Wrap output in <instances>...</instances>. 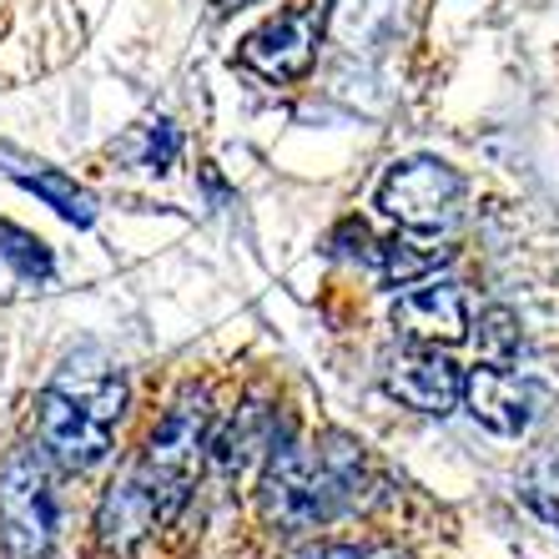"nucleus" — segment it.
Masks as SVG:
<instances>
[{
	"label": "nucleus",
	"mask_w": 559,
	"mask_h": 559,
	"mask_svg": "<svg viewBox=\"0 0 559 559\" xmlns=\"http://www.w3.org/2000/svg\"><path fill=\"white\" fill-rule=\"evenodd\" d=\"M328 443L333 449H318V443H302V439H277L267 449L262 484H258L267 524H277L287 534H302V530H318V524H333L358 499L364 454L348 439H328Z\"/></svg>",
	"instance_id": "1"
},
{
	"label": "nucleus",
	"mask_w": 559,
	"mask_h": 559,
	"mask_svg": "<svg viewBox=\"0 0 559 559\" xmlns=\"http://www.w3.org/2000/svg\"><path fill=\"white\" fill-rule=\"evenodd\" d=\"M121 408H127V378L102 368H66L36 399V433L46 459L61 468H92L111 454Z\"/></svg>",
	"instance_id": "2"
},
{
	"label": "nucleus",
	"mask_w": 559,
	"mask_h": 559,
	"mask_svg": "<svg viewBox=\"0 0 559 559\" xmlns=\"http://www.w3.org/2000/svg\"><path fill=\"white\" fill-rule=\"evenodd\" d=\"M61 534V495L46 449H21L0 464V545L11 559H46Z\"/></svg>",
	"instance_id": "3"
},
{
	"label": "nucleus",
	"mask_w": 559,
	"mask_h": 559,
	"mask_svg": "<svg viewBox=\"0 0 559 559\" xmlns=\"http://www.w3.org/2000/svg\"><path fill=\"white\" fill-rule=\"evenodd\" d=\"M212 449V408H207V389H187L177 404L162 414V424L152 429L142 459H136V474L156 489V499L167 504V514L187 504V489H192L197 468Z\"/></svg>",
	"instance_id": "4"
},
{
	"label": "nucleus",
	"mask_w": 559,
	"mask_h": 559,
	"mask_svg": "<svg viewBox=\"0 0 559 559\" xmlns=\"http://www.w3.org/2000/svg\"><path fill=\"white\" fill-rule=\"evenodd\" d=\"M459 197H464V177L439 156H408L399 167H389L383 187H378V207L389 212L408 233H433L454 217Z\"/></svg>",
	"instance_id": "5"
},
{
	"label": "nucleus",
	"mask_w": 559,
	"mask_h": 559,
	"mask_svg": "<svg viewBox=\"0 0 559 559\" xmlns=\"http://www.w3.org/2000/svg\"><path fill=\"white\" fill-rule=\"evenodd\" d=\"M323 0H298L277 11L273 21H262L242 46H237V61L258 71L262 81H302L312 71V56H318V40H323Z\"/></svg>",
	"instance_id": "6"
},
{
	"label": "nucleus",
	"mask_w": 559,
	"mask_h": 559,
	"mask_svg": "<svg viewBox=\"0 0 559 559\" xmlns=\"http://www.w3.org/2000/svg\"><path fill=\"white\" fill-rule=\"evenodd\" d=\"M383 389H389L399 404L418 408V414L443 418V414H454L459 399H464V373H459L439 348H408V353H399V358H389Z\"/></svg>",
	"instance_id": "7"
},
{
	"label": "nucleus",
	"mask_w": 559,
	"mask_h": 559,
	"mask_svg": "<svg viewBox=\"0 0 559 559\" xmlns=\"http://www.w3.org/2000/svg\"><path fill=\"white\" fill-rule=\"evenodd\" d=\"M389 323L399 328V338L418 343V348L464 343L468 338V302L454 283H424V287H408V293L393 298Z\"/></svg>",
	"instance_id": "8"
},
{
	"label": "nucleus",
	"mask_w": 559,
	"mask_h": 559,
	"mask_svg": "<svg viewBox=\"0 0 559 559\" xmlns=\"http://www.w3.org/2000/svg\"><path fill=\"white\" fill-rule=\"evenodd\" d=\"M464 404L484 429L504 433V439H520L534 424V414H539V389H534L530 378L509 373V368L484 364L464 378Z\"/></svg>",
	"instance_id": "9"
},
{
	"label": "nucleus",
	"mask_w": 559,
	"mask_h": 559,
	"mask_svg": "<svg viewBox=\"0 0 559 559\" xmlns=\"http://www.w3.org/2000/svg\"><path fill=\"white\" fill-rule=\"evenodd\" d=\"M167 504L156 499V489L136 474V468H127L111 489H106L102 509H96V534H102L106 549H117V555H127L131 545H142L146 534L156 530V524H167Z\"/></svg>",
	"instance_id": "10"
},
{
	"label": "nucleus",
	"mask_w": 559,
	"mask_h": 559,
	"mask_svg": "<svg viewBox=\"0 0 559 559\" xmlns=\"http://www.w3.org/2000/svg\"><path fill=\"white\" fill-rule=\"evenodd\" d=\"M21 182H26L31 192L40 197V202H51V207L61 212L66 222H76V227H92L96 202L81 192L71 177H61V171H21Z\"/></svg>",
	"instance_id": "11"
},
{
	"label": "nucleus",
	"mask_w": 559,
	"mask_h": 559,
	"mask_svg": "<svg viewBox=\"0 0 559 559\" xmlns=\"http://www.w3.org/2000/svg\"><path fill=\"white\" fill-rule=\"evenodd\" d=\"M479 358L484 364H495V368H509V364H520V353H524V333H520V318L509 308H489L479 318Z\"/></svg>",
	"instance_id": "12"
},
{
	"label": "nucleus",
	"mask_w": 559,
	"mask_h": 559,
	"mask_svg": "<svg viewBox=\"0 0 559 559\" xmlns=\"http://www.w3.org/2000/svg\"><path fill=\"white\" fill-rule=\"evenodd\" d=\"M449 258V248H429V242H408V237H393L383 242V277L389 283H418V277H429L439 262Z\"/></svg>",
	"instance_id": "13"
},
{
	"label": "nucleus",
	"mask_w": 559,
	"mask_h": 559,
	"mask_svg": "<svg viewBox=\"0 0 559 559\" xmlns=\"http://www.w3.org/2000/svg\"><path fill=\"white\" fill-rule=\"evenodd\" d=\"M0 242H5V258L21 267L26 277H46L51 273V252H46V242L40 237H31V233H21V227H11V222H0Z\"/></svg>",
	"instance_id": "14"
},
{
	"label": "nucleus",
	"mask_w": 559,
	"mask_h": 559,
	"mask_svg": "<svg viewBox=\"0 0 559 559\" xmlns=\"http://www.w3.org/2000/svg\"><path fill=\"white\" fill-rule=\"evenodd\" d=\"M293 559H404L399 549H378V545H312Z\"/></svg>",
	"instance_id": "15"
},
{
	"label": "nucleus",
	"mask_w": 559,
	"mask_h": 559,
	"mask_svg": "<svg viewBox=\"0 0 559 559\" xmlns=\"http://www.w3.org/2000/svg\"><path fill=\"white\" fill-rule=\"evenodd\" d=\"M171 156H177V131H171L167 121H156L152 136H146V162H152V167L162 171V167L171 162Z\"/></svg>",
	"instance_id": "16"
},
{
	"label": "nucleus",
	"mask_w": 559,
	"mask_h": 559,
	"mask_svg": "<svg viewBox=\"0 0 559 559\" xmlns=\"http://www.w3.org/2000/svg\"><path fill=\"white\" fill-rule=\"evenodd\" d=\"M217 11H242V5H258V0H212Z\"/></svg>",
	"instance_id": "17"
}]
</instances>
